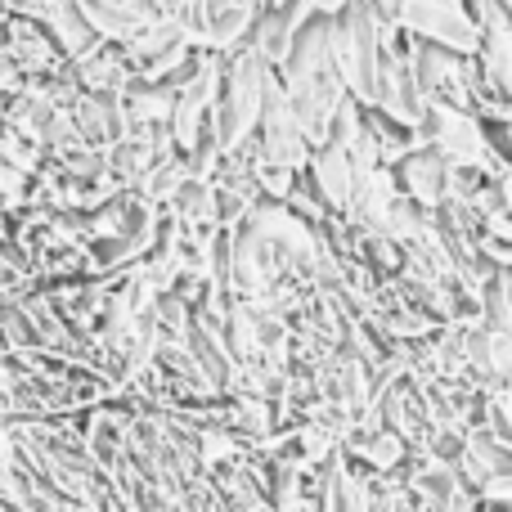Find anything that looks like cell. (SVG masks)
Instances as JSON below:
<instances>
[{
    "label": "cell",
    "mask_w": 512,
    "mask_h": 512,
    "mask_svg": "<svg viewBox=\"0 0 512 512\" xmlns=\"http://www.w3.org/2000/svg\"><path fill=\"white\" fill-rule=\"evenodd\" d=\"M283 90H288L306 140L324 149L337 108L346 104V72L337 63V18H319L297 32V45L283 63Z\"/></svg>",
    "instance_id": "obj_1"
},
{
    "label": "cell",
    "mask_w": 512,
    "mask_h": 512,
    "mask_svg": "<svg viewBox=\"0 0 512 512\" xmlns=\"http://www.w3.org/2000/svg\"><path fill=\"white\" fill-rule=\"evenodd\" d=\"M270 77L274 68H265V59L243 45L225 59L221 72V99H216V131H221L225 153H234L239 144L252 140V126L265 113V95H270Z\"/></svg>",
    "instance_id": "obj_2"
},
{
    "label": "cell",
    "mask_w": 512,
    "mask_h": 512,
    "mask_svg": "<svg viewBox=\"0 0 512 512\" xmlns=\"http://www.w3.org/2000/svg\"><path fill=\"white\" fill-rule=\"evenodd\" d=\"M337 63H342L355 99L378 104V81L382 63H387V23L378 18L373 0H351V9L337 18Z\"/></svg>",
    "instance_id": "obj_3"
},
{
    "label": "cell",
    "mask_w": 512,
    "mask_h": 512,
    "mask_svg": "<svg viewBox=\"0 0 512 512\" xmlns=\"http://www.w3.org/2000/svg\"><path fill=\"white\" fill-rule=\"evenodd\" d=\"M400 27H409L418 41L441 45V50L454 54H477L486 45L481 18H472L459 0H405Z\"/></svg>",
    "instance_id": "obj_4"
},
{
    "label": "cell",
    "mask_w": 512,
    "mask_h": 512,
    "mask_svg": "<svg viewBox=\"0 0 512 512\" xmlns=\"http://www.w3.org/2000/svg\"><path fill=\"white\" fill-rule=\"evenodd\" d=\"M423 140L432 149H441L450 158V167H481L490 171V135L468 108H454V104H432L423 117ZM495 176V171H490Z\"/></svg>",
    "instance_id": "obj_5"
},
{
    "label": "cell",
    "mask_w": 512,
    "mask_h": 512,
    "mask_svg": "<svg viewBox=\"0 0 512 512\" xmlns=\"http://www.w3.org/2000/svg\"><path fill=\"white\" fill-rule=\"evenodd\" d=\"M261 149H265V167H279V171H301L310 162V140L301 131L297 113H292V99L279 77H270V95H265Z\"/></svg>",
    "instance_id": "obj_6"
},
{
    "label": "cell",
    "mask_w": 512,
    "mask_h": 512,
    "mask_svg": "<svg viewBox=\"0 0 512 512\" xmlns=\"http://www.w3.org/2000/svg\"><path fill=\"white\" fill-rule=\"evenodd\" d=\"M400 185H405V198H414L423 212H441L450 203V185H454V167L441 149H418L400 162Z\"/></svg>",
    "instance_id": "obj_7"
},
{
    "label": "cell",
    "mask_w": 512,
    "mask_h": 512,
    "mask_svg": "<svg viewBox=\"0 0 512 512\" xmlns=\"http://www.w3.org/2000/svg\"><path fill=\"white\" fill-rule=\"evenodd\" d=\"M310 180H315L319 203L324 207L351 212L355 189H360V171H355L351 153H346L342 144H324V149H315V158H310Z\"/></svg>",
    "instance_id": "obj_8"
},
{
    "label": "cell",
    "mask_w": 512,
    "mask_h": 512,
    "mask_svg": "<svg viewBox=\"0 0 512 512\" xmlns=\"http://www.w3.org/2000/svg\"><path fill=\"white\" fill-rule=\"evenodd\" d=\"M50 36L59 41L63 54H72V63L90 59V54L104 50V36L95 32V23L86 18L81 0H54V14H50Z\"/></svg>",
    "instance_id": "obj_9"
},
{
    "label": "cell",
    "mask_w": 512,
    "mask_h": 512,
    "mask_svg": "<svg viewBox=\"0 0 512 512\" xmlns=\"http://www.w3.org/2000/svg\"><path fill=\"white\" fill-rule=\"evenodd\" d=\"M81 9H86V18L95 23V32L113 45H131L135 36H144L153 23H158V18L122 5V0H81Z\"/></svg>",
    "instance_id": "obj_10"
},
{
    "label": "cell",
    "mask_w": 512,
    "mask_h": 512,
    "mask_svg": "<svg viewBox=\"0 0 512 512\" xmlns=\"http://www.w3.org/2000/svg\"><path fill=\"white\" fill-rule=\"evenodd\" d=\"M176 221L185 230H221V207H216V189L207 180H185L176 198Z\"/></svg>",
    "instance_id": "obj_11"
},
{
    "label": "cell",
    "mask_w": 512,
    "mask_h": 512,
    "mask_svg": "<svg viewBox=\"0 0 512 512\" xmlns=\"http://www.w3.org/2000/svg\"><path fill=\"white\" fill-rule=\"evenodd\" d=\"M315 5V14H324V18H342L346 9H351V0H310Z\"/></svg>",
    "instance_id": "obj_12"
}]
</instances>
